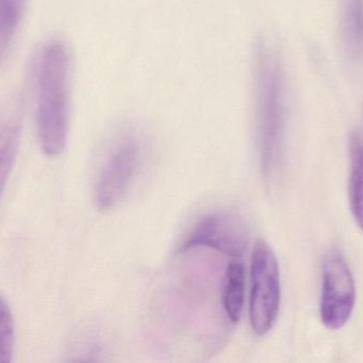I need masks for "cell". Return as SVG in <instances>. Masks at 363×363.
Segmentation results:
<instances>
[{"mask_svg":"<svg viewBox=\"0 0 363 363\" xmlns=\"http://www.w3.org/2000/svg\"><path fill=\"white\" fill-rule=\"evenodd\" d=\"M253 104L260 164L266 180L281 168L287 134L288 104L285 66L272 40L256 44L253 67Z\"/></svg>","mask_w":363,"mask_h":363,"instance_id":"1","label":"cell"},{"mask_svg":"<svg viewBox=\"0 0 363 363\" xmlns=\"http://www.w3.org/2000/svg\"><path fill=\"white\" fill-rule=\"evenodd\" d=\"M72 55L65 42L49 40L38 66V138L45 155L59 157L67 144L70 119Z\"/></svg>","mask_w":363,"mask_h":363,"instance_id":"2","label":"cell"},{"mask_svg":"<svg viewBox=\"0 0 363 363\" xmlns=\"http://www.w3.org/2000/svg\"><path fill=\"white\" fill-rule=\"evenodd\" d=\"M146 143L135 129H123L113 139L95 183L100 211L115 208L127 195L145 159Z\"/></svg>","mask_w":363,"mask_h":363,"instance_id":"3","label":"cell"},{"mask_svg":"<svg viewBox=\"0 0 363 363\" xmlns=\"http://www.w3.org/2000/svg\"><path fill=\"white\" fill-rule=\"evenodd\" d=\"M281 275L272 249L264 240L254 245L251 262L250 323L258 336L268 334L279 317Z\"/></svg>","mask_w":363,"mask_h":363,"instance_id":"4","label":"cell"},{"mask_svg":"<svg viewBox=\"0 0 363 363\" xmlns=\"http://www.w3.org/2000/svg\"><path fill=\"white\" fill-rule=\"evenodd\" d=\"M356 303L353 273L345 256L330 249L323 260L320 318L326 328L340 330L351 319Z\"/></svg>","mask_w":363,"mask_h":363,"instance_id":"5","label":"cell"},{"mask_svg":"<svg viewBox=\"0 0 363 363\" xmlns=\"http://www.w3.org/2000/svg\"><path fill=\"white\" fill-rule=\"evenodd\" d=\"M250 232L242 217L232 211L218 210L201 217L188 232L181 251L206 247L232 258L245 255Z\"/></svg>","mask_w":363,"mask_h":363,"instance_id":"6","label":"cell"},{"mask_svg":"<svg viewBox=\"0 0 363 363\" xmlns=\"http://www.w3.org/2000/svg\"><path fill=\"white\" fill-rule=\"evenodd\" d=\"M339 29L347 55L358 59L363 55V0H340Z\"/></svg>","mask_w":363,"mask_h":363,"instance_id":"7","label":"cell"},{"mask_svg":"<svg viewBox=\"0 0 363 363\" xmlns=\"http://www.w3.org/2000/svg\"><path fill=\"white\" fill-rule=\"evenodd\" d=\"M350 204L354 219L363 230V141L357 131L352 132L349 139Z\"/></svg>","mask_w":363,"mask_h":363,"instance_id":"8","label":"cell"},{"mask_svg":"<svg viewBox=\"0 0 363 363\" xmlns=\"http://www.w3.org/2000/svg\"><path fill=\"white\" fill-rule=\"evenodd\" d=\"M245 272L240 262H230L226 270L222 291V303L228 320L238 323L245 304Z\"/></svg>","mask_w":363,"mask_h":363,"instance_id":"9","label":"cell"},{"mask_svg":"<svg viewBox=\"0 0 363 363\" xmlns=\"http://www.w3.org/2000/svg\"><path fill=\"white\" fill-rule=\"evenodd\" d=\"M26 8L27 0H0V65L12 49Z\"/></svg>","mask_w":363,"mask_h":363,"instance_id":"10","label":"cell"},{"mask_svg":"<svg viewBox=\"0 0 363 363\" xmlns=\"http://www.w3.org/2000/svg\"><path fill=\"white\" fill-rule=\"evenodd\" d=\"M21 134V124L18 119H6L0 125V197L14 166Z\"/></svg>","mask_w":363,"mask_h":363,"instance_id":"11","label":"cell"},{"mask_svg":"<svg viewBox=\"0 0 363 363\" xmlns=\"http://www.w3.org/2000/svg\"><path fill=\"white\" fill-rule=\"evenodd\" d=\"M14 320L4 296H0V363L11 362L14 350Z\"/></svg>","mask_w":363,"mask_h":363,"instance_id":"12","label":"cell"}]
</instances>
